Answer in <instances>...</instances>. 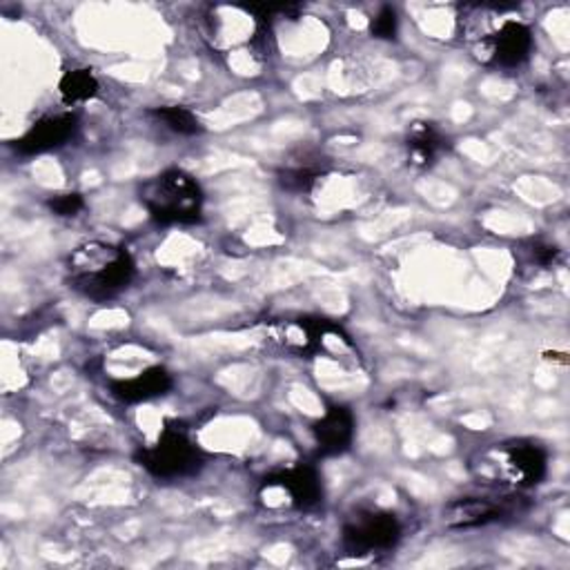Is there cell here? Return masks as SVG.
Here are the masks:
<instances>
[{
	"label": "cell",
	"instance_id": "cell-1",
	"mask_svg": "<svg viewBox=\"0 0 570 570\" xmlns=\"http://www.w3.org/2000/svg\"><path fill=\"white\" fill-rule=\"evenodd\" d=\"M68 268L72 286L94 301L116 297L136 274L129 252L105 241H87L79 246L72 252Z\"/></svg>",
	"mask_w": 570,
	"mask_h": 570
},
{
	"label": "cell",
	"instance_id": "cell-2",
	"mask_svg": "<svg viewBox=\"0 0 570 570\" xmlns=\"http://www.w3.org/2000/svg\"><path fill=\"white\" fill-rule=\"evenodd\" d=\"M141 204L158 224L187 226L201 219L204 193L197 178L183 169H167L145 183Z\"/></svg>",
	"mask_w": 570,
	"mask_h": 570
},
{
	"label": "cell",
	"instance_id": "cell-3",
	"mask_svg": "<svg viewBox=\"0 0 570 570\" xmlns=\"http://www.w3.org/2000/svg\"><path fill=\"white\" fill-rule=\"evenodd\" d=\"M548 470V455L532 442L495 444L479 453L475 473L486 484L504 488H528L539 484Z\"/></svg>",
	"mask_w": 570,
	"mask_h": 570
},
{
	"label": "cell",
	"instance_id": "cell-4",
	"mask_svg": "<svg viewBox=\"0 0 570 570\" xmlns=\"http://www.w3.org/2000/svg\"><path fill=\"white\" fill-rule=\"evenodd\" d=\"M138 464L158 479H178L195 475L204 466V455L183 428L169 426L152 446L141 450Z\"/></svg>",
	"mask_w": 570,
	"mask_h": 570
},
{
	"label": "cell",
	"instance_id": "cell-5",
	"mask_svg": "<svg viewBox=\"0 0 570 570\" xmlns=\"http://www.w3.org/2000/svg\"><path fill=\"white\" fill-rule=\"evenodd\" d=\"M402 539V526L393 512L359 510L343 526V548L350 555L386 552Z\"/></svg>",
	"mask_w": 570,
	"mask_h": 570
},
{
	"label": "cell",
	"instance_id": "cell-6",
	"mask_svg": "<svg viewBox=\"0 0 570 570\" xmlns=\"http://www.w3.org/2000/svg\"><path fill=\"white\" fill-rule=\"evenodd\" d=\"M76 116L74 114H52L34 123L19 141L17 149L21 154H45L65 145L76 132Z\"/></svg>",
	"mask_w": 570,
	"mask_h": 570
},
{
	"label": "cell",
	"instance_id": "cell-7",
	"mask_svg": "<svg viewBox=\"0 0 570 570\" xmlns=\"http://www.w3.org/2000/svg\"><path fill=\"white\" fill-rule=\"evenodd\" d=\"M172 388V376L165 367H147L129 379H121V382L112 384V395L125 404H138L149 402L154 397L165 395Z\"/></svg>",
	"mask_w": 570,
	"mask_h": 570
},
{
	"label": "cell",
	"instance_id": "cell-8",
	"mask_svg": "<svg viewBox=\"0 0 570 570\" xmlns=\"http://www.w3.org/2000/svg\"><path fill=\"white\" fill-rule=\"evenodd\" d=\"M323 455H341L354 439V417L343 406H332L312 428Z\"/></svg>",
	"mask_w": 570,
	"mask_h": 570
},
{
	"label": "cell",
	"instance_id": "cell-9",
	"mask_svg": "<svg viewBox=\"0 0 570 570\" xmlns=\"http://www.w3.org/2000/svg\"><path fill=\"white\" fill-rule=\"evenodd\" d=\"M266 484L286 490V495L290 497V504H294L297 508H310V506L319 504V499L323 495L321 477L310 466H297V468L283 470L277 477L266 479Z\"/></svg>",
	"mask_w": 570,
	"mask_h": 570
},
{
	"label": "cell",
	"instance_id": "cell-10",
	"mask_svg": "<svg viewBox=\"0 0 570 570\" xmlns=\"http://www.w3.org/2000/svg\"><path fill=\"white\" fill-rule=\"evenodd\" d=\"M501 517V506L484 497H462L444 510V524L453 530L479 528Z\"/></svg>",
	"mask_w": 570,
	"mask_h": 570
},
{
	"label": "cell",
	"instance_id": "cell-11",
	"mask_svg": "<svg viewBox=\"0 0 570 570\" xmlns=\"http://www.w3.org/2000/svg\"><path fill=\"white\" fill-rule=\"evenodd\" d=\"M442 149V136L431 123H417L408 136V152L415 165H431Z\"/></svg>",
	"mask_w": 570,
	"mask_h": 570
},
{
	"label": "cell",
	"instance_id": "cell-12",
	"mask_svg": "<svg viewBox=\"0 0 570 570\" xmlns=\"http://www.w3.org/2000/svg\"><path fill=\"white\" fill-rule=\"evenodd\" d=\"M59 92L68 105L83 103L99 92V81L92 70H72L61 79Z\"/></svg>",
	"mask_w": 570,
	"mask_h": 570
},
{
	"label": "cell",
	"instance_id": "cell-13",
	"mask_svg": "<svg viewBox=\"0 0 570 570\" xmlns=\"http://www.w3.org/2000/svg\"><path fill=\"white\" fill-rule=\"evenodd\" d=\"M154 116L158 121L165 123V127H169L172 132L176 134H185V136H193V134H199L204 127H201V121L195 112H189L187 107H180V105H165V107H158L154 110Z\"/></svg>",
	"mask_w": 570,
	"mask_h": 570
},
{
	"label": "cell",
	"instance_id": "cell-14",
	"mask_svg": "<svg viewBox=\"0 0 570 570\" xmlns=\"http://www.w3.org/2000/svg\"><path fill=\"white\" fill-rule=\"evenodd\" d=\"M372 34L376 39H395L397 34V17L393 10H384L372 21Z\"/></svg>",
	"mask_w": 570,
	"mask_h": 570
},
{
	"label": "cell",
	"instance_id": "cell-15",
	"mask_svg": "<svg viewBox=\"0 0 570 570\" xmlns=\"http://www.w3.org/2000/svg\"><path fill=\"white\" fill-rule=\"evenodd\" d=\"M50 208L59 217H76L83 210V199L79 195H61L50 204Z\"/></svg>",
	"mask_w": 570,
	"mask_h": 570
}]
</instances>
